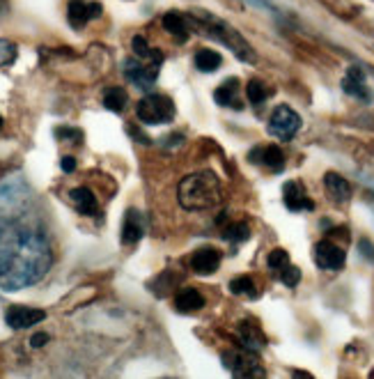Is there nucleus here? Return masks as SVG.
I'll return each instance as SVG.
<instances>
[{"instance_id": "f257e3e1", "label": "nucleus", "mask_w": 374, "mask_h": 379, "mask_svg": "<svg viewBox=\"0 0 374 379\" xmlns=\"http://www.w3.org/2000/svg\"><path fill=\"white\" fill-rule=\"evenodd\" d=\"M53 253L44 232L0 221V290L14 292L39 283L51 269Z\"/></svg>"}, {"instance_id": "f03ea898", "label": "nucleus", "mask_w": 374, "mask_h": 379, "mask_svg": "<svg viewBox=\"0 0 374 379\" xmlns=\"http://www.w3.org/2000/svg\"><path fill=\"white\" fill-rule=\"evenodd\" d=\"M179 205L189 212L209 210L221 203V184L212 170H200L179 182Z\"/></svg>"}, {"instance_id": "7ed1b4c3", "label": "nucleus", "mask_w": 374, "mask_h": 379, "mask_svg": "<svg viewBox=\"0 0 374 379\" xmlns=\"http://www.w3.org/2000/svg\"><path fill=\"white\" fill-rule=\"evenodd\" d=\"M193 24H196L200 30H205L207 37L218 39L221 44H225V46L232 48L239 60H243V62H255L253 46H250L248 41L241 37V33H236L234 28H230L225 21L212 17L209 12H193Z\"/></svg>"}, {"instance_id": "20e7f679", "label": "nucleus", "mask_w": 374, "mask_h": 379, "mask_svg": "<svg viewBox=\"0 0 374 379\" xmlns=\"http://www.w3.org/2000/svg\"><path fill=\"white\" fill-rule=\"evenodd\" d=\"M135 115L142 124H165L175 120V104H172L170 97L149 92L135 106Z\"/></svg>"}, {"instance_id": "39448f33", "label": "nucleus", "mask_w": 374, "mask_h": 379, "mask_svg": "<svg viewBox=\"0 0 374 379\" xmlns=\"http://www.w3.org/2000/svg\"><path fill=\"white\" fill-rule=\"evenodd\" d=\"M255 354L257 352H250V349H230V352H223V363L234 377H264L267 373Z\"/></svg>"}, {"instance_id": "423d86ee", "label": "nucleus", "mask_w": 374, "mask_h": 379, "mask_svg": "<svg viewBox=\"0 0 374 379\" xmlns=\"http://www.w3.org/2000/svg\"><path fill=\"white\" fill-rule=\"evenodd\" d=\"M159 62H142L140 58H129L124 60V76L131 81L138 90H145V92H152L156 78H159Z\"/></svg>"}, {"instance_id": "0eeeda50", "label": "nucleus", "mask_w": 374, "mask_h": 379, "mask_svg": "<svg viewBox=\"0 0 374 379\" xmlns=\"http://www.w3.org/2000/svg\"><path fill=\"white\" fill-rule=\"evenodd\" d=\"M301 129V118L299 113L290 109V106H278L273 111V115L269 120V131L280 140H290L299 133Z\"/></svg>"}, {"instance_id": "6e6552de", "label": "nucleus", "mask_w": 374, "mask_h": 379, "mask_svg": "<svg viewBox=\"0 0 374 379\" xmlns=\"http://www.w3.org/2000/svg\"><path fill=\"white\" fill-rule=\"evenodd\" d=\"M344 260H347V255H344L342 248L335 246L333 241L328 239L317 241V246H315V262H317L319 269L337 271L344 267Z\"/></svg>"}, {"instance_id": "1a4fd4ad", "label": "nucleus", "mask_w": 374, "mask_h": 379, "mask_svg": "<svg viewBox=\"0 0 374 379\" xmlns=\"http://www.w3.org/2000/svg\"><path fill=\"white\" fill-rule=\"evenodd\" d=\"M41 320H46V313L39 311V308H28V306H10L7 313H5L7 326H12V329L35 326Z\"/></svg>"}, {"instance_id": "9d476101", "label": "nucleus", "mask_w": 374, "mask_h": 379, "mask_svg": "<svg viewBox=\"0 0 374 379\" xmlns=\"http://www.w3.org/2000/svg\"><path fill=\"white\" fill-rule=\"evenodd\" d=\"M102 17V5L99 3H85V0H69V10H67V19L71 28H83L88 21Z\"/></svg>"}, {"instance_id": "9b49d317", "label": "nucleus", "mask_w": 374, "mask_h": 379, "mask_svg": "<svg viewBox=\"0 0 374 379\" xmlns=\"http://www.w3.org/2000/svg\"><path fill=\"white\" fill-rule=\"evenodd\" d=\"M221 260H223V253L218 248H212V246L198 248V251L191 255V269L196 271L198 276H209L221 267Z\"/></svg>"}, {"instance_id": "f8f14e48", "label": "nucleus", "mask_w": 374, "mask_h": 379, "mask_svg": "<svg viewBox=\"0 0 374 379\" xmlns=\"http://www.w3.org/2000/svg\"><path fill=\"white\" fill-rule=\"evenodd\" d=\"M283 200L285 207L292 212H312L315 203L308 198V191L303 189L301 182H287L283 187Z\"/></svg>"}, {"instance_id": "ddd939ff", "label": "nucleus", "mask_w": 374, "mask_h": 379, "mask_svg": "<svg viewBox=\"0 0 374 379\" xmlns=\"http://www.w3.org/2000/svg\"><path fill=\"white\" fill-rule=\"evenodd\" d=\"M342 90L358 102H372V92L365 85V74L361 67H349L342 78Z\"/></svg>"}, {"instance_id": "4468645a", "label": "nucleus", "mask_w": 374, "mask_h": 379, "mask_svg": "<svg viewBox=\"0 0 374 379\" xmlns=\"http://www.w3.org/2000/svg\"><path fill=\"white\" fill-rule=\"evenodd\" d=\"M248 156H250V161L253 163H260V166L273 170V173H280V170L285 168V154L278 145L255 147Z\"/></svg>"}, {"instance_id": "2eb2a0df", "label": "nucleus", "mask_w": 374, "mask_h": 379, "mask_svg": "<svg viewBox=\"0 0 374 379\" xmlns=\"http://www.w3.org/2000/svg\"><path fill=\"white\" fill-rule=\"evenodd\" d=\"M214 99H216V104L225 106V109L241 111L243 104L239 99V78H227V81H223L218 88H216Z\"/></svg>"}, {"instance_id": "dca6fc26", "label": "nucleus", "mask_w": 374, "mask_h": 379, "mask_svg": "<svg viewBox=\"0 0 374 379\" xmlns=\"http://www.w3.org/2000/svg\"><path fill=\"white\" fill-rule=\"evenodd\" d=\"M142 232H145V225H142V214L135 210H129L124 216V225H122V241L124 244H138Z\"/></svg>"}, {"instance_id": "f3484780", "label": "nucleus", "mask_w": 374, "mask_h": 379, "mask_svg": "<svg viewBox=\"0 0 374 379\" xmlns=\"http://www.w3.org/2000/svg\"><path fill=\"white\" fill-rule=\"evenodd\" d=\"M69 198H71V203H74V207L83 214V216H95V214L99 212V203H97L95 193H92L88 187L71 189Z\"/></svg>"}, {"instance_id": "a211bd4d", "label": "nucleus", "mask_w": 374, "mask_h": 379, "mask_svg": "<svg viewBox=\"0 0 374 379\" xmlns=\"http://www.w3.org/2000/svg\"><path fill=\"white\" fill-rule=\"evenodd\" d=\"M324 187H326L328 196L333 198L337 205L347 203V200L351 198V187H349V182L344 180L342 175H337V173H326V175H324Z\"/></svg>"}, {"instance_id": "6ab92c4d", "label": "nucleus", "mask_w": 374, "mask_h": 379, "mask_svg": "<svg viewBox=\"0 0 374 379\" xmlns=\"http://www.w3.org/2000/svg\"><path fill=\"white\" fill-rule=\"evenodd\" d=\"M239 333H241V342L243 347L250 349V352H260V349L267 345V338H264L262 329L255 324V322H241L239 324Z\"/></svg>"}, {"instance_id": "aec40b11", "label": "nucleus", "mask_w": 374, "mask_h": 379, "mask_svg": "<svg viewBox=\"0 0 374 379\" xmlns=\"http://www.w3.org/2000/svg\"><path fill=\"white\" fill-rule=\"evenodd\" d=\"M175 308L179 313H196L200 308H205V297L198 290L186 288L175 297Z\"/></svg>"}, {"instance_id": "412c9836", "label": "nucleus", "mask_w": 374, "mask_h": 379, "mask_svg": "<svg viewBox=\"0 0 374 379\" xmlns=\"http://www.w3.org/2000/svg\"><path fill=\"white\" fill-rule=\"evenodd\" d=\"M163 28L179 41L189 39V24H186V17H184L182 12H168V14H165V17H163Z\"/></svg>"}, {"instance_id": "4be33fe9", "label": "nucleus", "mask_w": 374, "mask_h": 379, "mask_svg": "<svg viewBox=\"0 0 374 379\" xmlns=\"http://www.w3.org/2000/svg\"><path fill=\"white\" fill-rule=\"evenodd\" d=\"M127 102H129V97H127V90H124V88L111 85V88H106V90H104V106H106L108 111L122 113V111H124Z\"/></svg>"}, {"instance_id": "5701e85b", "label": "nucleus", "mask_w": 374, "mask_h": 379, "mask_svg": "<svg viewBox=\"0 0 374 379\" xmlns=\"http://www.w3.org/2000/svg\"><path fill=\"white\" fill-rule=\"evenodd\" d=\"M131 48H133V53H135V58H140V60H152V62H163V55L161 51H156V48H152L147 44V39L142 37V35H135V37L131 39Z\"/></svg>"}, {"instance_id": "b1692460", "label": "nucleus", "mask_w": 374, "mask_h": 379, "mask_svg": "<svg viewBox=\"0 0 374 379\" xmlns=\"http://www.w3.org/2000/svg\"><path fill=\"white\" fill-rule=\"evenodd\" d=\"M221 53L218 51H212V48H200L196 53V67L200 71H205V74H209V71H216L221 67Z\"/></svg>"}, {"instance_id": "393cba45", "label": "nucleus", "mask_w": 374, "mask_h": 379, "mask_svg": "<svg viewBox=\"0 0 374 379\" xmlns=\"http://www.w3.org/2000/svg\"><path fill=\"white\" fill-rule=\"evenodd\" d=\"M246 95H248V102H250V104L260 106V104H264V102L269 99L271 90H269L262 81H257V78H253V81H248V85H246Z\"/></svg>"}, {"instance_id": "a878e982", "label": "nucleus", "mask_w": 374, "mask_h": 379, "mask_svg": "<svg viewBox=\"0 0 374 379\" xmlns=\"http://www.w3.org/2000/svg\"><path fill=\"white\" fill-rule=\"evenodd\" d=\"M230 292L232 295H243V297H257L255 292V283L250 281L248 276H236L230 281Z\"/></svg>"}, {"instance_id": "bb28decb", "label": "nucleus", "mask_w": 374, "mask_h": 379, "mask_svg": "<svg viewBox=\"0 0 374 379\" xmlns=\"http://www.w3.org/2000/svg\"><path fill=\"white\" fill-rule=\"evenodd\" d=\"M223 237L227 241H246L250 237V228L239 221V223H230L225 230H223Z\"/></svg>"}, {"instance_id": "cd10ccee", "label": "nucleus", "mask_w": 374, "mask_h": 379, "mask_svg": "<svg viewBox=\"0 0 374 379\" xmlns=\"http://www.w3.org/2000/svg\"><path fill=\"white\" fill-rule=\"evenodd\" d=\"M14 60H17V44L0 37V67H7Z\"/></svg>"}, {"instance_id": "c85d7f7f", "label": "nucleus", "mask_w": 374, "mask_h": 379, "mask_svg": "<svg viewBox=\"0 0 374 379\" xmlns=\"http://www.w3.org/2000/svg\"><path fill=\"white\" fill-rule=\"evenodd\" d=\"M278 274H280V281H283L287 288H297L301 281V269L294 267V264H287V267L280 269Z\"/></svg>"}, {"instance_id": "c756f323", "label": "nucleus", "mask_w": 374, "mask_h": 379, "mask_svg": "<svg viewBox=\"0 0 374 379\" xmlns=\"http://www.w3.org/2000/svg\"><path fill=\"white\" fill-rule=\"evenodd\" d=\"M267 262H269L271 269L280 271L283 267H287V264H290V255H287L285 248H273V251L269 253V260Z\"/></svg>"}, {"instance_id": "7c9ffc66", "label": "nucleus", "mask_w": 374, "mask_h": 379, "mask_svg": "<svg viewBox=\"0 0 374 379\" xmlns=\"http://www.w3.org/2000/svg\"><path fill=\"white\" fill-rule=\"evenodd\" d=\"M55 136H57V138H62V140L74 142V145H78V142L83 140V133L78 131V129H71V127H60V129H55Z\"/></svg>"}, {"instance_id": "2f4dec72", "label": "nucleus", "mask_w": 374, "mask_h": 379, "mask_svg": "<svg viewBox=\"0 0 374 379\" xmlns=\"http://www.w3.org/2000/svg\"><path fill=\"white\" fill-rule=\"evenodd\" d=\"M358 248H361V253L365 257H370V260H374V244L370 239H361V244H358Z\"/></svg>"}, {"instance_id": "473e14b6", "label": "nucleus", "mask_w": 374, "mask_h": 379, "mask_svg": "<svg viewBox=\"0 0 374 379\" xmlns=\"http://www.w3.org/2000/svg\"><path fill=\"white\" fill-rule=\"evenodd\" d=\"M60 168L64 170V173H74V170H76V159H74V156H62Z\"/></svg>"}, {"instance_id": "72a5a7b5", "label": "nucleus", "mask_w": 374, "mask_h": 379, "mask_svg": "<svg viewBox=\"0 0 374 379\" xmlns=\"http://www.w3.org/2000/svg\"><path fill=\"white\" fill-rule=\"evenodd\" d=\"M48 342V333H35L32 338H30V345L32 347H44Z\"/></svg>"}, {"instance_id": "f704fd0d", "label": "nucleus", "mask_w": 374, "mask_h": 379, "mask_svg": "<svg viewBox=\"0 0 374 379\" xmlns=\"http://www.w3.org/2000/svg\"><path fill=\"white\" fill-rule=\"evenodd\" d=\"M0 129H3V115H0Z\"/></svg>"}]
</instances>
